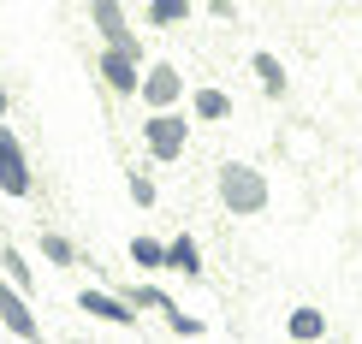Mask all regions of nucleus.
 Listing matches in <instances>:
<instances>
[{
  "label": "nucleus",
  "instance_id": "nucleus-4",
  "mask_svg": "<svg viewBox=\"0 0 362 344\" xmlns=\"http://www.w3.org/2000/svg\"><path fill=\"white\" fill-rule=\"evenodd\" d=\"M89 18H95V30H101L107 48H125V54L143 59V42H137V30L125 24V6H119V0H89Z\"/></svg>",
  "mask_w": 362,
  "mask_h": 344
},
{
  "label": "nucleus",
  "instance_id": "nucleus-12",
  "mask_svg": "<svg viewBox=\"0 0 362 344\" xmlns=\"http://www.w3.org/2000/svg\"><path fill=\"white\" fill-rule=\"evenodd\" d=\"M190 107H196V119L220 125V119H232V95H226V89H214V83H202V89L190 95Z\"/></svg>",
  "mask_w": 362,
  "mask_h": 344
},
{
  "label": "nucleus",
  "instance_id": "nucleus-18",
  "mask_svg": "<svg viewBox=\"0 0 362 344\" xmlns=\"http://www.w3.org/2000/svg\"><path fill=\"white\" fill-rule=\"evenodd\" d=\"M167 333H178V338H202V333H208V326H202V321H196V315H185V309H178V315L167 321Z\"/></svg>",
  "mask_w": 362,
  "mask_h": 344
},
{
  "label": "nucleus",
  "instance_id": "nucleus-8",
  "mask_svg": "<svg viewBox=\"0 0 362 344\" xmlns=\"http://www.w3.org/2000/svg\"><path fill=\"white\" fill-rule=\"evenodd\" d=\"M101 83H107L113 95H137L143 89V59L125 54V48H101Z\"/></svg>",
  "mask_w": 362,
  "mask_h": 344
},
{
  "label": "nucleus",
  "instance_id": "nucleus-17",
  "mask_svg": "<svg viewBox=\"0 0 362 344\" xmlns=\"http://www.w3.org/2000/svg\"><path fill=\"white\" fill-rule=\"evenodd\" d=\"M155 196H160L155 178H148V172H131V202H137V208H155Z\"/></svg>",
  "mask_w": 362,
  "mask_h": 344
},
{
  "label": "nucleus",
  "instance_id": "nucleus-14",
  "mask_svg": "<svg viewBox=\"0 0 362 344\" xmlns=\"http://www.w3.org/2000/svg\"><path fill=\"white\" fill-rule=\"evenodd\" d=\"M185 18H190V0H148V24L155 30H173Z\"/></svg>",
  "mask_w": 362,
  "mask_h": 344
},
{
  "label": "nucleus",
  "instance_id": "nucleus-7",
  "mask_svg": "<svg viewBox=\"0 0 362 344\" xmlns=\"http://www.w3.org/2000/svg\"><path fill=\"white\" fill-rule=\"evenodd\" d=\"M78 309L83 315H95V321H107V326H137V303H131L125 291H78Z\"/></svg>",
  "mask_w": 362,
  "mask_h": 344
},
{
  "label": "nucleus",
  "instance_id": "nucleus-11",
  "mask_svg": "<svg viewBox=\"0 0 362 344\" xmlns=\"http://www.w3.org/2000/svg\"><path fill=\"white\" fill-rule=\"evenodd\" d=\"M285 338H297V344H315V338H327V315L321 309H291V315H285Z\"/></svg>",
  "mask_w": 362,
  "mask_h": 344
},
{
  "label": "nucleus",
  "instance_id": "nucleus-15",
  "mask_svg": "<svg viewBox=\"0 0 362 344\" xmlns=\"http://www.w3.org/2000/svg\"><path fill=\"white\" fill-rule=\"evenodd\" d=\"M0 273H6V279H12L18 291H30V285H36V267H30V261H24V256H18L12 244L0 249Z\"/></svg>",
  "mask_w": 362,
  "mask_h": 344
},
{
  "label": "nucleus",
  "instance_id": "nucleus-2",
  "mask_svg": "<svg viewBox=\"0 0 362 344\" xmlns=\"http://www.w3.org/2000/svg\"><path fill=\"white\" fill-rule=\"evenodd\" d=\"M143 143H148V160H178L185 155V143H190V125H185V113H173V107H155L143 119Z\"/></svg>",
  "mask_w": 362,
  "mask_h": 344
},
{
  "label": "nucleus",
  "instance_id": "nucleus-10",
  "mask_svg": "<svg viewBox=\"0 0 362 344\" xmlns=\"http://www.w3.org/2000/svg\"><path fill=\"white\" fill-rule=\"evenodd\" d=\"M167 267H173V273H185V279H202V249H196L190 232H178L173 244H167Z\"/></svg>",
  "mask_w": 362,
  "mask_h": 344
},
{
  "label": "nucleus",
  "instance_id": "nucleus-19",
  "mask_svg": "<svg viewBox=\"0 0 362 344\" xmlns=\"http://www.w3.org/2000/svg\"><path fill=\"white\" fill-rule=\"evenodd\" d=\"M0 119H6V89H0Z\"/></svg>",
  "mask_w": 362,
  "mask_h": 344
},
{
  "label": "nucleus",
  "instance_id": "nucleus-9",
  "mask_svg": "<svg viewBox=\"0 0 362 344\" xmlns=\"http://www.w3.org/2000/svg\"><path fill=\"white\" fill-rule=\"evenodd\" d=\"M250 71H255V78H262V95H274V101H285V89H291V78H285L279 54L255 48V54H250Z\"/></svg>",
  "mask_w": 362,
  "mask_h": 344
},
{
  "label": "nucleus",
  "instance_id": "nucleus-1",
  "mask_svg": "<svg viewBox=\"0 0 362 344\" xmlns=\"http://www.w3.org/2000/svg\"><path fill=\"white\" fill-rule=\"evenodd\" d=\"M214 190H220V208L238 214V220H255L267 208V172L250 167V160H226L220 178H214Z\"/></svg>",
  "mask_w": 362,
  "mask_h": 344
},
{
  "label": "nucleus",
  "instance_id": "nucleus-16",
  "mask_svg": "<svg viewBox=\"0 0 362 344\" xmlns=\"http://www.w3.org/2000/svg\"><path fill=\"white\" fill-rule=\"evenodd\" d=\"M42 256H48L54 267H71V261H78V249H71V237H59V232H42Z\"/></svg>",
  "mask_w": 362,
  "mask_h": 344
},
{
  "label": "nucleus",
  "instance_id": "nucleus-5",
  "mask_svg": "<svg viewBox=\"0 0 362 344\" xmlns=\"http://www.w3.org/2000/svg\"><path fill=\"white\" fill-rule=\"evenodd\" d=\"M0 326L12 338H42V321L30 315V291H18L6 273H0Z\"/></svg>",
  "mask_w": 362,
  "mask_h": 344
},
{
  "label": "nucleus",
  "instance_id": "nucleus-3",
  "mask_svg": "<svg viewBox=\"0 0 362 344\" xmlns=\"http://www.w3.org/2000/svg\"><path fill=\"white\" fill-rule=\"evenodd\" d=\"M0 190L6 196H30V155L6 119H0Z\"/></svg>",
  "mask_w": 362,
  "mask_h": 344
},
{
  "label": "nucleus",
  "instance_id": "nucleus-6",
  "mask_svg": "<svg viewBox=\"0 0 362 344\" xmlns=\"http://www.w3.org/2000/svg\"><path fill=\"white\" fill-rule=\"evenodd\" d=\"M137 95L148 101V113H155V107H178V101H185V78H178V66H167V59L143 66V89H137Z\"/></svg>",
  "mask_w": 362,
  "mask_h": 344
},
{
  "label": "nucleus",
  "instance_id": "nucleus-13",
  "mask_svg": "<svg viewBox=\"0 0 362 344\" xmlns=\"http://www.w3.org/2000/svg\"><path fill=\"white\" fill-rule=\"evenodd\" d=\"M131 261H137L143 273H155V267H167V244H160V237H131Z\"/></svg>",
  "mask_w": 362,
  "mask_h": 344
}]
</instances>
